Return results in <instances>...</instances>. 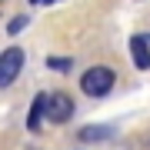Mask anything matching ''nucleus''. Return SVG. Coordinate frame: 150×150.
Returning <instances> with one entry per match:
<instances>
[{
  "label": "nucleus",
  "instance_id": "1",
  "mask_svg": "<svg viewBox=\"0 0 150 150\" xmlns=\"http://www.w3.org/2000/svg\"><path fill=\"white\" fill-rule=\"evenodd\" d=\"M113 83H117V74H113L110 67H90L80 77V90L87 97H107L113 90Z\"/></svg>",
  "mask_w": 150,
  "mask_h": 150
},
{
  "label": "nucleus",
  "instance_id": "2",
  "mask_svg": "<svg viewBox=\"0 0 150 150\" xmlns=\"http://www.w3.org/2000/svg\"><path fill=\"white\" fill-rule=\"evenodd\" d=\"M20 70H23V50L20 47L4 50V54H0V90L10 87L17 77H20Z\"/></svg>",
  "mask_w": 150,
  "mask_h": 150
},
{
  "label": "nucleus",
  "instance_id": "3",
  "mask_svg": "<svg viewBox=\"0 0 150 150\" xmlns=\"http://www.w3.org/2000/svg\"><path fill=\"white\" fill-rule=\"evenodd\" d=\"M74 117V100L67 93H47V120L50 123H67Z\"/></svg>",
  "mask_w": 150,
  "mask_h": 150
},
{
  "label": "nucleus",
  "instance_id": "4",
  "mask_svg": "<svg viewBox=\"0 0 150 150\" xmlns=\"http://www.w3.org/2000/svg\"><path fill=\"white\" fill-rule=\"evenodd\" d=\"M130 60L137 70H150V37H140V33L130 37Z\"/></svg>",
  "mask_w": 150,
  "mask_h": 150
},
{
  "label": "nucleus",
  "instance_id": "5",
  "mask_svg": "<svg viewBox=\"0 0 150 150\" xmlns=\"http://www.w3.org/2000/svg\"><path fill=\"white\" fill-rule=\"evenodd\" d=\"M43 120H47V93H37L30 103V113H27V130H37L43 127Z\"/></svg>",
  "mask_w": 150,
  "mask_h": 150
},
{
  "label": "nucleus",
  "instance_id": "6",
  "mask_svg": "<svg viewBox=\"0 0 150 150\" xmlns=\"http://www.w3.org/2000/svg\"><path fill=\"white\" fill-rule=\"evenodd\" d=\"M110 137H113V130L103 127V123H100V127H83L80 130V140H83V144H97V140H110Z\"/></svg>",
  "mask_w": 150,
  "mask_h": 150
},
{
  "label": "nucleus",
  "instance_id": "7",
  "mask_svg": "<svg viewBox=\"0 0 150 150\" xmlns=\"http://www.w3.org/2000/svg\"><path fill=\"white\" fill-rule=\"evenodd\" d=\"M47 67L50 70H70V57H50Z\"/></svg>",
  "mask_w": 150,
  "mask_h": 150
},
{
  "label": "nucleus",
  "instance_id": "8",
  "mask_svg": "<svg viewBox=\"0 0 150 150\" xmlns=\"http://www.w3.org/2000/svg\"><path fill=\"white\" fill-rule=\"evenodd\" d=\"M27 23H30V20H27V17H13V20H10V23H7V33H20L23 27H27Z\"/></svg>",
  "mask_w": 150,
  "mask_h": 150
},
{
  "label": "nucleus",
  "instance_id": "9",
  "mask_svg": "<svg viewBox=\"0 0 150 150\" xmlns=\"http://www.w3.org/2000/svg\"><path fill=\"white\" fill-rule=\"evenodd\" d=\"M40 4H57V0H40Z\"/></svg>",
  "mask_w": 150,
  "mask_h": 150
},
{
  "label": "nucleus",
  "instance_id": "10",
  "mask_svg": "<svg viewBox=\"0 0 150 150\" xmlns=\"http://www.w3.org/2000/svg\"><path fill=\"white\" fill-rule=\"evenodd\" d=\"M30 4H40V0H30Z\"/></svg>",
  "mask_w": 150,
  "mask_h": 150
}]
</instances>
